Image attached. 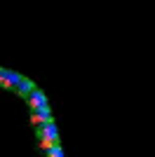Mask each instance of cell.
<instances>
[{
    "label": "cell",
    "mask_w": 155,
    "mask_h": 157,
    "mask_svg": "<svg viewBox=\"0 0 155 157\" xmlns=\"http://www.w3.org/2000/svg\"><path fill=\"white\" fill-rule=\"evenodd\" d=\"M35 136H38L42 150H47V148H52V145H57L59 143V129H57V124H54V120H52V122H45V124H40L38 129H35Z\"/></svg>",
    "instance_id": "cell-1"
},
{
    "label": "cell",
    "mask_w": 155,
    "mask_h": 157,
    "mask_svg": "<svg viewBox=\"0 0 155 157\" xmlns=\"http://www.w3.org/2000/svg\"><path fill=\"white\" fill-rule=\"evenodd\" d=\"M28 103H31V108L33 110H35V108H42V105H47V96H45V92H42V89H38V87H35V89H33L31 94H28Z\"/></svg>",
    "instance_id": "cell-2"
},
{
    "label": "cell",
    "mask_w": 155,
    "mask_h": 157,
    "mask_svg": "<svg viewBox=\"0 0 155 157\" xmlns=\"http://www.w3.org/2000/svg\"><path fill=\"white\" fill-rule=\"evenodd\" d=\"M33 89H35V85H33V80H28V78H21V82L14 87V92L21 94V96H28Z\"/></svg>",
    "instance_id": "cell-3"
},
{
    "label": "cell",
    "mask_w": 155,
    "mask_h": 157,
    "mask_svg": "<svg viewBox=\"0 0 155 157\" xmlns=\"http://www.w3.org/2000/svg\"><path fill=\"white\" fill-rule=\"evenodd\" d=\"M47 157H64V150H61V143H57V145H52V148H47Z\"/></svg>",
    "instance_id": "cell-4"
}]
</instances>
